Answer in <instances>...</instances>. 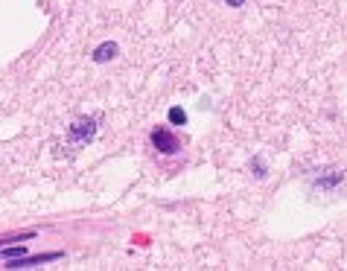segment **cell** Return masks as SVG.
<instances>
[{"label":"cell","instance_id":"6da1fadb","mask_svg":"<svg viewBox=\"0 0 347 271\" xmlns=\"http://www.w3.org/2000/svg\"><path fill=\"white\" fill-rule=\"evenodd\" d=\"M70 134H73V140H79V143L91 140V137H94V120H76L70 125Z\"/></svg>","mask_w":347,"mask_h":271},{"label":"cell","instance_id":"8992f818","mask_svg":"<svg viewBox=\"0 0 347 271\" xmlns=\"http://www.w3.org/2000/svg\"><path fill=\"white\" fill-rule=\"evenodd\" d=\"M21 254H24L21 245H18V248H3V251H0V260H15V257H21Z\"/></svg>","mask_w":347,"mask_h":271},{"label":"cell","instance_id":"7a4b0ae2","mask_svg":"<svg viewBox=\"0 0 347 271\" xmlns=\"http://www.w3.org/2000/svg\"><path fill=\"white\" fill-rule=\"evenodd\" d=\"M152 143L158 146L160 152H175L178 149V140L166 131V128H158V131H152Z\"/></svg>","mask_w":347,"mask_h":271},{"label":"cell","instance_id":"52a82bcc","mask_svg":"<svg viewBox=\"0 0 347 271\" xmlns=\"http://www.w3.org/2000/svg\"><path fill=\"white\" fill-rule=\"evenodd\" d=\"M225 3H228V6H233V9H236V6H242V3H245V0H225Z\"/></svg>","mask_w":347,"mask_h":271},{"label":"cell","instance_id":"3957f363","mask_svg":"<svg viewBox=\"0 0 347 271\" xmlns=\"http://www.w3.org/2000/svg\"><path fill=\"white\" fill-rule=\"evenodd\" d=\"M62 254H44V257H32V260H15L9 269H30V266H38V263H50V260H59Z\"/></svg>","mask_w":347,"mask_h":271},{"label":"cell","instance_id":"277c9868","mask_svg":"<svg viewBox=\"0 0 347 271\" xmlns=\"http://www.w3.org/2000/svg\"><path fill=\"white\" fill-rule=\"evenodd\" d=\"M114 56H117V44H111V41H105L102 47L94 50V61H99V64H102V61H111Z\"/></svg>","mask_w":347,"mask_h":271},{"label":"cell","instance_id":"5b68a950","mask_svg":"<svg viewBox=\"0 0 347 271\" xmlns=\"http://www.w3.org/2000/svg\"><path fill=\"white\" fill-rule=\"evenodd\" d=\"M169 122H172V125H184V122H187L184 108H178V105H175V108H169Z\"/></svg>","mask_w":347,"mask_h":271}]
</instances>
